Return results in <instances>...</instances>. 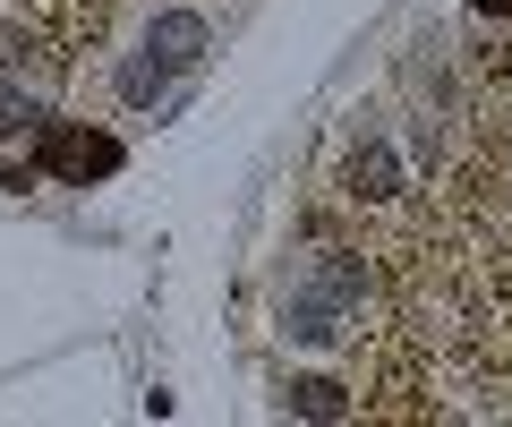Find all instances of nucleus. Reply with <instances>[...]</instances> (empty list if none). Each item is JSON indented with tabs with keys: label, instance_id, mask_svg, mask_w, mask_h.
<instances>
[{
	"label": "nucleus",
	"instance_id": "nucleus-1",
	"mask_svg": "<svg viewBox=\"0 0 512 427\" xmlns=\"http://www.w3.org/2000/svg\"><path fill=\"white\" fill-rule=\"evenodd\" d=\"M26 163L52 171V180H69V188H86V180H103V171L120 163V137L86 129V120H43V137H35V154H26Z\"/></svg>",
	"mask_w": 512,
	"mask_h": 427
},
{
	"label": "nucleus",
	"instance_id": "nucleus-2",
	"mask_svg": "<svg viewBox=\"0 0 512 427\" xmlns=\"http://www.w3.org/2000/svg\"><path fill=\"white\" fill-rule=\"evenodd\" d=\"M291 402L299 410H342V393H333V385H291Z\"/></svg>",
	"mask_w": 512,
	"mask_h": 427
}]
</instances>
